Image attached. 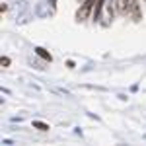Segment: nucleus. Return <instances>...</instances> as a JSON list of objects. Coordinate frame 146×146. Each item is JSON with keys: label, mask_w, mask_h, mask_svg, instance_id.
Segmentation results:
<instances>
[{"label": "nucleus", "mask_w": 146, "mask_h": 146, "mask_svg": "<svg viewBox=\"0 0 146 146\" xmlns=\"http://www.w3.org/2000/svg\"><path fill=\"white\" fill-rule=\"evenodd\" d=\"M92 6H94V0H86V2H84V4H82V8H80V10H78V14H76V18H78L80 22H82V20H86V18H88V14H90Z\"/></svg>", "instance_id": "nucleus-1"}, {"label": "nucleus", "mask_w": 146, "mask_h": 146, "mask_svg": "<svg viewBox=\"0 0 146 146\" xmlns=\"http://www.w3.org/2000/svg\"><path fill=\"white\" fill-rule=\"evenodd\" d=\"M35 53H37V55H39V56H43L45 60H51V55L47 53L45 49H41V47H37V49H35Z\"/></svg>", "instance_id": "nucleus-2"}, {"label": "nucleus", "mask_w": 146, "mask_h": 146, "mask_svg": "<svg viewBox=\"0 0 146 146\" xmlns=\"http://www.w3.org/2000/svg\"><path fill=\"white\" fill-rule=\"evenodd\" d=\"M33 127H35V129H39V131H49V125L41 123V121H33Z\"/></svg>", "instance_id": "nucleus-3"}, {"label": "nucleus", "mask_w": 146, "mask_h": 146, "mask_svg": "<svg viewBox=\"0 0 146 146\" xmlns=\"http://www.w3.org/2000/svg\"><path fill=\"white\" fill-rule=\"evenodd\" d=\"M8 64H10V58L4 56V58H2V66H8Z\"/></svg>", "instance_id": "nucleus-4"}]
</instances>
